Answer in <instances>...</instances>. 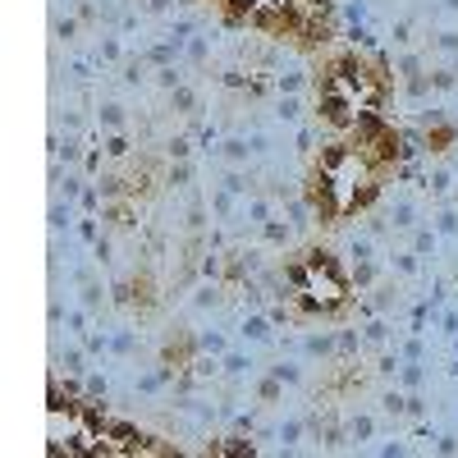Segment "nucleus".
<instances>
[{
  "mask_svg": "<svg viewBox=\"0 0 458 458\" xmlns=\"http://www.w3.org/2000/svg\"><path fill=\"white\" fill-rule=\"evenodd\" d=\"M225 376H234V381H243V376H252V358L248 353H225Z\"/></svg>",
  "mask_w": 458,
  "mask_h": 458,
  "instance_id": "7",
  "label": "nucleus"
},
{
  "mask_svg": "<svg viewBox=\"0 0 458 458\" xmlns=\"http://www.w3.org/2000/svg\"><path fill=\"white\" fill-rule=\"evenodd\" d=\"M55 358H60V367H65V371H83V362H88V358H83V349H60Z\"/></svg>",
  "mask_w": 458,
  "mask_h": 458,
  "instance_id": "12",
  "label": "nucleus"
},
{
  "mask_svg": "<svg viewBox=\"0 0 458 458\" xmlns=\"http://www.w3.org/2000/svg\"><path fill=\"white\" fill-rule=\"evenodd\" d=\"M275 115H280L284 124H298V120H303V101H298V97H280V106H275Z\"/></svg>",
  "mask_w": 458,
  "mask_h": 458,
  "instance_id": "10",
  "label": "nucleus"
},
{
  "mask_svg": "<svg viewBox=\"0 0 458 458\" xmlns=\"http://www.w3.org/2000/svg\"><path fill=\"white\" fill-rule=\"evenodd\" d=\"M271 376H275L280 385H298V381H303V367H298V362H275Z\"/></svg>",
  "mask_w": 458,
  "mask_h": 458,
  "instance_id": "9",
  "label": "nucleus"
},
{
  "mask_svg": "<svg viewBox=\"0 0 458 458\" xmlns=\"http://www.w3.org/2000/svg\"><path fill=\"white\" fill-rule=\"evenodd\" d=\"M275 440H280V445H298V440H303V422H298V417L280 422L275 426Z\"/></svg>",
  "mask_w": 458,
  "mask_h": 458,
  "instance_id": "8",
  "label": "nucleus"
},
{
  "mask_svg": "<svg viewBox=\"0 0 458 458\" xmlns=\"http://www.w3.org/2000/svg\"><path fill=\"white\" fill-rule=\"evenodd\" d=\"M243 339H248V344H266V339H271V321L266 317H243Z\"/></svg>",
  "mask_w": 458,
  "mask_h": 458,
  "instance_id": "5",
  "label": "nucleus"
},
{
  "mask_svg": "<svg viewBox=\"0 0 458 458\" xmlns=\"http://www.w3.org/2000/svg\"><path fill=\"white\" fill-rule=\"evenodd\" d=\"M69 225H74V207H69V202H65V207L55 202V207H51V229L60 234V229H69Z\"/></svg>",
  "mask_w": 458,
  "mask_h": 458,
  "instance_id": "11",
  "label": "nucleus"
},
{
  "mask_svg": "<svg viewBox=\"0 0 458 458\" xmlns=\"http://www.w3.org/2000/svg\"><path fill=\"white\" fill-rule=\"evenodd\" d=\"M170 110H175V115H197V97H193L188 83H179V88L170 92Z\"/></svg>",
  "mask_w": 458,
  "mask_h": 458,
  "instance_id": "6",
  "label": "nucleus"
},
{
  "mask_svg": "<svg viewBox=\"0 0 458 458\" xmlns=\"http://www.w3.org/2000/svg\"><path fill=\"white\" fill-rule=\"evenodd\" d=\"M390 225H394V229H413V225H417V207L408 202V197L390 202Z\"/></svg>",
  "mask_w": 458,
  "mask_h": 458,
  "instance_id": "4",
  "label": "nucleus"
},
{
  "mask_svg": "<svg viewBox=\"0 0 458 458\" xmlns=\"http://www.w3.org/2000/svg\"><path fill=\"white\" fill-rule=\"evenodd\" d=\"M339 349V335H307L303 339V353L307 358H330Z\"/></svg>",
  "mask_w": 458,
  "mask_h": 458,
  "instance_id": "3",
  "label": "nucleus"
},
{
  "mask_svg": "<svg viewBox=\"0 0 458 458\" xmlns=\"http://www.w3.org/2000/svg\"><path fill=\"white\" fill-rule=\"evenodd\" d=\"M74 33H78V19H55V37L60 42H74Z\"/></svg>",
  "mask_w": 458,
  "mask_h": 458,
  "instance_id": "14",
  "label": "nucleus"
},
{
  "mask_svg": "<svg viewBox=\"0 0 458 458\" xmlns=\"http://www.w3.org/2000/svg\"><path fill=\"white\" fill-rule=\"evenodd\" d=\"M220 161L225 165H248L252 161V142L248 138H225L220 142Z\"/></svg>",
  "mask_w": 458,
  "mask_h": 458,
  "instance_id": "2",
  "label": "nucleus"
},
{
  "mask_svg": "<svg viewBox=\"0 0 458 458\" xmlns=\"http://www.w3.org/2000/svg\"><path fill=\"white\" fill-rule=\"evenodd\" d=\"M97 124H101V133H124V129H129V115H124L120 101H101V106H97Z\"/></svg>",
  "mask_w": 458,
  "mask_h": 458,
  "instance_id": "1",
  "label": "nucleus"
},
{
  "mask_svg": "<svg viewBox=\"0 0 458 458\" xmlns=\"http://www.w3.org/2000/svg\"><path fill=\"white\" fill-rule=\"evenodd\" d=\"M413 252H417V257H426V252H436V234H431V229H417V239H413Z\"/></svg>",
  "mask_w": 458,
  "mask_h": 458,
  "instance_id": "13",
  "label": "nucleus"
}]
</instances>
